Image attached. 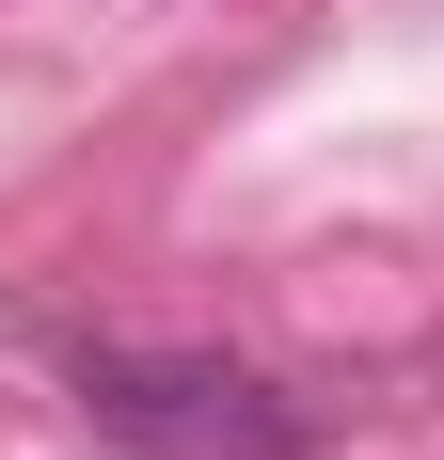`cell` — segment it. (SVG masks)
Returning a JSON list of instances; mask_svg holds the SVG:
<instances>
[{"label": "cell", "mask_w": 444, "mask_h": 460, "mask_svg": "<svg viewBox=\"0 0 444 460\" xmlns=\"http://www.w3.org/2000/svg\"><path fill=\"white\" fill-rule=\"evenodd\" d=\"M64 397H80V429H111L128 460H302L317 445V397H286V381L238 366V349H128V333H80Z\"/></svg>", "instance_id": "6da1fadb"}]
</instances>
